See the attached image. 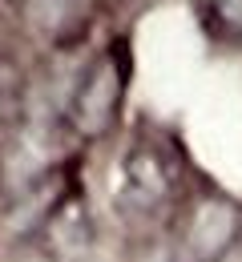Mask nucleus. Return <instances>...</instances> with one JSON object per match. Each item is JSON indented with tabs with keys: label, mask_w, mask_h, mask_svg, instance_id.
<instances>
[{
	"label": "nucleus",
	"mask_w": 242,
	"mask_h": 262,
	"mask_svg": "<svg viewBox=\"0 0 242 262\" xmlns=\"http://www.w3.org/2000/svg\"><path fill=\"white\" fill-rule=\"evenodd\" d=\"M238 234H242L238 206H230L226 198H202L186 214L178 254H182V262H218L238 242Z\"/></svg>",
	"instance_id": "1"
},
{
	"label": "nucleus",
	"mask_w": 242,
	"mask_h": 262,
	"mask_svg": "<svg viewBox=\"0 0 242 262\" xmlns=\"http://www.w3.org/2000/svg\"><path fill=\"white\" fill-rule=\"evenodd\" d=\"M117 97H121V73L117 61L105 53L77 77V89L69 97V121L81 133H105V125L117 113Z\"/></svg>",
	"instance_id": "3"
},
{
	"label": "nucleus",
	"mask_w": 242,
	"mask_h": 262,
	"mask_svg": "<svg viewBox=\"0 0 242 262\" xmlns=\"http://www.w3.org/2000/svg\"><path fill=\"white\" fill-rule=\"evenodd\" d=\"M202 29L218 40H242V0H198Z\"/></svg>",
	"instance_id": "4"
},
{
	"label": "nucleus",
	"mask_w": 242,
	"mask_h": 262,
	"mask_svg": "<svg viewBox=\"0 0 242 262\" xmlns=\"http://www.w3.org/2000/svg\"><path fill=\"white\" fill-rule=\"evenodd\" d=\"M173 173L170 162L158 149H134L121 162V182H117V206L129 218H158L173 202Z\"/></svg>",
	"instance_id": "2"
}]
</instances>
